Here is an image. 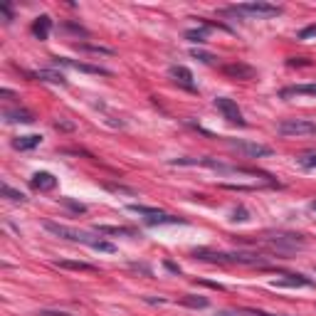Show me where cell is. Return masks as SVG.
<instances>
[{
	"label": "cell",
	"instance_id": "ffe728a7",
	"mask_svg": "<svg viewBox=\"0 0 316 316\" xmlns=\"http://www.w3.org/2000/svg\"><path fill=\"white\" fill-rule=\"evenodd\" d=\"M0 193H3V198H8V200H13V203H25V200H27L20 190L10 188L8 183H3V186H0Z\"/></svg>",
	"mask_w": 316,
	"mask_h": 316
},
{
	"label": "cell",
	"instance_id": "83f0119b",
	"mask_svg": "<svg viewBox=\"0 0 316 316\" xmlns=\"http://www.w3.org/2000/svg\"><path fill=\"white\" fill-rule=\"evenodd\" d=\"M314 35H316V22L309 25V27H304V30L299 32V40H309V38H314Z\"/></svg>",
	"mask_w": 316,
	"mask_h": 316
},
{
	"label": "cell",
	"instance_id": "4fadbf2b",
	"mask_svg": "<svg viewBox=\"0 0 316 316\" xmlns=\"http://www.w3.org/2000/svg\"><path fill=\"white\" fill-rule=\"evenodd\" d=\"M40 144H42V136H40V133H30V136L13 138V149L15 151H32V149H38Z\"/></svg>",
	"mask_w": 316,
	"mask_h": 316
},
{
	"label": "cell",
	"instance_id": "44dd1931",
	"mask_svg": "<svg viewBox=\"0 0 316 316\" xmlns=\"http://www.w3.org/2000/svg\"><path fill=\"white\" fill-rule=\"evenodd\" d=\"M181 304H183V306H190V309H205L210 301L205 297H193V294H188V297L181 299Z\"/></svg>",
	"mask_w": 316,
	"mask_h": 316
},
{
	"label": "cell",
	"instance_id": "3957f363",
	"mask_svg": "<svg viewBox=\"0 0 316 316\" xmlns=\"http://www.w3.org/2000/svg\"><path fill=\"white\" fill-rule=\"evenodd\" d=\"M277 131L282 136H316V124L309 119H284Z\"/></svg>",
	"mask_w": 316,
	"mask_h": 316
},
{
	"label": "cell",
	"instance_id": "4dcf8cb0",
	"mask_svg": "<svg viewBox=\"0 0 316 316\" xmlns=\"http://www.w3.org/2000/svg\"><path fill=\"white\" fill-rule=\"evenodd\" d=\"M109 190H114V193H129V195H133V190L131 188H124V186H114V183H109Z\"/></svg>",
	"mask_w": 316,
	"mask_h": 316
},
{
	"label": "cell",
	"instance_id": "7c38bea8",
	"mask_svg": "<svg viewBox=\"0 0 316 316\" xmlns=\"http://www.w3.org/2000/svg\"><path fill=\"white\" fill-rule=\"evenodd\" d=\"M170 77H173L178 84H183L186 89H190V92L195 89V87H193V72H190L188 67H183V64H173V67H170Z\"/></svg>",
	"mask_w": 316,
	"mask_h": 316
},
{
	"label": "cell",
	"instance_id": "f1b7e54d",
	"mask_svg": "<svg viewBox=\"0 0 316 316\" xmlns=\"http://www.w3.org/2000/svg\"><path fill=\"white\" fill-rule=\"evenodd\" d=\"M232 220H237V223H247L250 218H247V210L244 207H237L235 213H232Z\"/></svg>",
	"mask_w": 316,
	"mask_h": 316
},
{
	"label": "cell",
	"instance_id": "f546056e",
	"mask_svg": "<svg viewBox=\"0 0 316 316\" xmlns=\"http://www.w3.org/2000/svg\"><path fill=\"white\" fill-rule=\"evenodd\" d=\"M0 13L5 15V22H13V20H15V15H13V10H10V5H8V3H3V5H0Z\"/></svg>",
	"mask_w": 316,
	"mask_h": 316
},
{
	"label": "cell",
	"instance_id": "6da1fadb",
	"mask_svg": "<svg viewBox=\"0 0 316 316\" xmlns=\"http://www.w3.org/2000/svg\"><path fill=\"white\" fill-rule=\"evenodd\" d=\"M45 230L52 232L55 237H62V240H69V242H79V244H87L92 250H99V252H116L112 242H104L101 237H94L89 232H82V230H75V227H67V225H59V223H45Z\"/></svg>",
	"mask_w": 316,
	"mask_h": 316
},
{
	"label": "cell",
	"instance_id": "1f68e13d",
	"mask_svg": "<svg viewBox=\"0 0 316 316\" xmlns=\"http://www.w3.org/2000/svg\"><path fill=\"white\" fill-rule=\"evenodd\" d=\"M166 267L170 269V272H175V274H181V267L178 264H173V262H166Z\"/></svg>",
	"mask_w": 316,
	"mask_h": 316
},
{
	"label": "cell",
	"instance_id": "d6a6232c",
	"mask_svg": "<svg viewBox=\"0 0 316 316\" xmlns=\"http://www.w3.org/2000/svg\"><path fill=\"white\" fill-rule=\"evenodd\" d=\"M309 210H311V213H316V200H314V203H309Z\"/></svg>",
	"mask_w": 316,
	"mask_h": 316
},
{
	"label": "cell",
	"instance_id": "ba28073f",
	"mask_svg": "<svg viewBox=\"0 0 316 316\" xmlns=\"http://www.w3.org/2000/svg\"><path fill=\"white\" fill-rule=\"evenodd\" d=\"M55 64H62V67H72L77 72H87V75H109V69L104 67H94V64H87V62H75V59H67V57H55Z\"/></svg>",
	"mask_w": 316,
	"mask_h": 316
},
{
	"label": "cell",
	"instance_id": "4316f807",
	"mask_svg": "<svg viewBox=\"0 0 316 316\" xmlns=\"http://www.w3.org/2000/svg\"><path fill=\"white\" fill-rule=\"evenodd\" d=\"M299 163H301V168H316V153H311V156H301Z\"/></svg>",
	"mask_w": 316,
	"mask_h": 316
},
{
	"label": "cell",
	"instance_id": "9c48e42d",
	"mask_svg": "<svg viewBox=\"0 0 316 316\" xmlns=\"http://www.w3.org/2000/svg\"><path fill=\"white\" fill-rule=\"evenodd\" d=\"M30 186L35 190H40V193H47V190H55L57 188V178L52 173H47V170H40V173H35L30 178Z\"/></svg>",
	"mask_w": 316,
	"mask_h": 316
},
{
	"label": "cell",
	"instance_id": "d6986e66",
	"mask_svg": "<svg viewBox=\"0 0 316 316\" xmlns=\"http://www.w3.org/2000/svg\"><path fill=\"white\" fill-rule=\"evenodd\" d=\"M99 235H126V237H133L136 235V230H131V227H112V225H96L94 227Z\"/></svg>",
	"mask_w": 316,
	"mask_h": 316
},
{
	"label": "cell",
	"instance_id": "8992f818",
	"mask_svg": "<svg viewBox=\"0 0 316 316\" xmlns=\"http://www.w3.org/2000/svg\"><path fill=\"white\" fill-rule=\"evenodd\" d=\"M215 109L223 114V119H227L230 124L244 126V119H242L240 107H237V104H235L232 99H227V96H218V99H215Z\"/></svg>",
	"mask_w": 316,
	"mask_h": 316
},
{
	"label": "cell",
	"instance_id": "e0dca14e",
	"mask_svg": "<svg viewBox=\"0 0 316 316\" xmlns=\"http://www.w3.org/2000/svg\"><path fill=\"white\" fill-rule=\"evenodd\" d=\"M57 267H62V269H75V272H96L94 264H89V262H77V260H59Z\"/></svg>",
	"mask_w": 316,
	"mask_h": 316
},
{
	"label": "cell",
	"instance_id": "7a4b0ae2",
	"mask_svg": "<svg viewBox=\"0 0 316 316\" xmlns=\"http://www.w3.org/2000/svg\"><path fill=\"white\" fill-rule=\"evenodd\" d=\"M227 13H237V15H252V18H274V15H282V8L279 5H272V3H240V5H232Z\"/></svg>",
	"mask_w": 316,
	"mask_h": 316
},
{
	"label": "cell",
	"instance_id": "5bb4252c",
	"mask_svg": "<svg viewBox=\"0 0 316 316\" xmlns=\"http://www.w3.org/2000/svg\"><path fill=\"white\" fill-rule=\"evenodd\" d=\"M35 79H40V82H50V84H59V87H67V77L62 75V72H57V69H38L35 75Z\"/></svg>",
	"mask_w": 316,
	"mask_h": 316
},
{
	"label": "cell",
	"instance_id": "7402d4cb",
	"mask_svg": "<svg viewBox=\"0 0 316 316\" xmlns=\"http://www.w3.org/2000/svg\"><path fill=\"white\" fill-rule=\"evenodd\" d=\"M82 52H92V55H114V50H109V47H101V45H77Z\"/></svg>",
	"mask_w": 316,
	"mask_h": 316
},
{
	"label": "cell",
	"instance_id": "9a60e30c",
	"mask_svg": "<svg viewBox=\"0 0 316 316\" xmlns=\"http://www.w3.org/2000/svg\"><path fill=\"white\" fill-rule=\"evenodd\" d=\"M50 30H52V18H50V15H40V18L32 22V35L38 40H47L50 38Z\"/></svg>",
	"mask_w": 316,
	"mask_h": 316
},
{
	"label": "cell",
	"instance_id": "5b68a950",
	"mask_svg": "<svg viewBox=\"0 0 316 316\" xmlns=\"http://www.w3.org/2000/svg\"><path fill=\"white\" fill-rule=\"evenodd\" d=\"M227 146L232 151H237L247 158H262V156H269L272 149L269 146H262V144H252V141H242V138H227Z\"/></svg>",
	"mask_w": 316,
	"mask_h": 316
},
{
	"label": "cell",
	"instance_id": "484cf974",
	"mask_svg": "<svg viewBox=\"0 0 316 316\" xmlns=\"http://www.w3.org/2000/svg\"><path fill=\"white\" fill-rule=\"evenodd\" d=\"M190 55L195 57V59H200L203 64H213V59H215V57H213V55H207V52H203V50H193Z\"/></svg>",
	"mask_w": 316,
	"mask_h": 316
},
{
	"label": "cell",
	"instance_id": "52a82bcc",
	"mask_svg": "<svg viewBox=\"0 0 316 316\" xmlns=\"http://www.w3.org/2000/svg\"><path fill=\"white\" fill-rule=\"evenodd\" d=\"M223 75H227L230 79H244V82H250V79L257 77V69L250 67V64H244V62H232V64H225L223 67Z\"/></svg>",
	"mask_w": 316,
	"mask_h": 316
},
{
	"label": "cell",
	"instance_id": "ac0fdd59",
	"mask_svg": "<svg viewBox=\"0 0 316 316\" xmlns=\"http://www.w3.org/2000/svg\"><path fill=\"white\" fill-rule=\"evenodd\" d=\"M129 210L131 213H136V215H144L146 218V223H151V220H156V218H161L163 213L158 210V207H146V205H129Z\"/></svg>",
	"mask_w": 316,
	"mask_h": 316
},
{
	"label": "cell",
	"instance_id": "603a6c76",
	"mask_svg": "<svg viewBox=\"0 0 316 316\" xmlns=\"http://www.w3.org/2000/svg\"><path fill=\"white\" fill-rule=\"evenodd\" d=\"M205 35H207V27H195V30H188L186 32V40H190V42H205Z\"/></svg>",
	"mask_w": 316,
	"mask_h": 316
},
{
	"label": "cell",
	"instance_id": "cb8c5ba5",
	"mask_svg": "<svg viewBox=\"0 0 316 316\" xmlns=\"http://www.w3.org/2000/svg\"><path fill=\"white\" fill-rule=\"evenodd\" d=\"M59 203L64 205V207H69L72 213H87V205H82V203H77V200H72V198H59Z\"/></svg>",
	"mask_w": 316,
	"mask_h": 316
},
{
	"label": "cell",
	"instance_id": "30bf717a",
	"mask_svg": "<svg viewBox=\"0 0 316 316\" xmlns=\"http://www.w3.org/2000/svg\"><path fill=\"white\" fill-rule=\"evenodd\" d=\"M282 99H289V96H316V82L311 84H294V87H284L279 92Z\"/></svg>",
	"mask_w": 316,
	"mask_h": 316
},
{
	"label": "cell",
	"instance_id": "277c9868",
	"mask_svg": "<svg viewBox=\"0 0 316 316\" xmlns=\"http://www.w3.org/2000/svg\"><path fill=\"white\" fill-rule=\"evenodd\" d=\"M267 242L277 250V252H297L301 250L306 240L301 237V235H294V232H277V235H272V237H267Z\"/></svg>",
	"mask_w": 316,
	"mask_h": 316
},
{
	"label": "cell",
	"instance_id": "2e32d148",
	"mask_svg": "<svg viewBox=\"0 0 316 316\" xmlns=\"http://www.w3.org/2000/svg\"><path fill=\"white\" fill-rule=\"evenodd\" d=\"M274 287H314V282L304 274H284V279H277Z\"/></svg>",
	"mask_w": 316,
	"mask_h": 316
},
{
	"label": "cell",
	"instance_id": "d4e9b609",
	"mask_svg": "<svg viewBox=\"0 0 316 316\" xmlns=\"http://www.w3.org/2000/svg\"><path fill=\"white\" fill-rule=\"evenodd\" d=\"M215 316H255L252 314V311H250V309H223V311H218V314Z\"/></svg>",
	"mask_w": 316,
	"mask_h": 316
},
{
	"label": "cell",
	"instance_id": "8fae6325",
	"mask_svg": "<svg viewBox=\"0 0 316 316\" xmlns=\"http://www.w3.org/2000/svg\"><path fill=\"white\" fill-rule=\"evenodd\" d=\"M3 119H5L8 124H32V121H35L32 112H27V109H5V112H3Z\"/></svg>",
	"mask_w": 316,
	"mask_h": 316
}]
</instances>
